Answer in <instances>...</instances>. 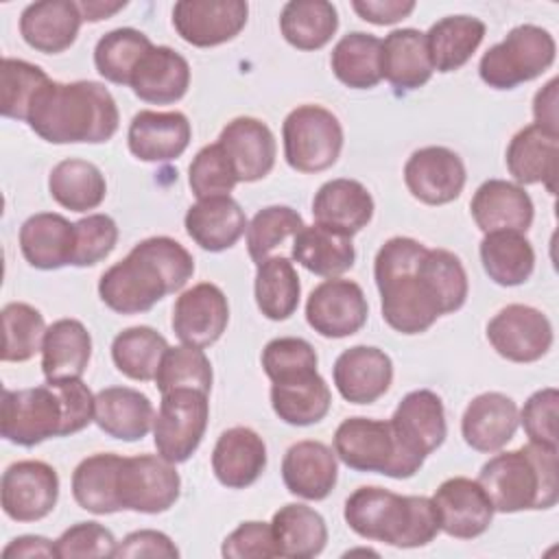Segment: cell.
Here are the masks:
<instances>
[{"mask_svg":"<svg viewBox=\"0 0 559 559\" xmlns=\"http://www.w3.org/2000/svg\"><path fill=\"white\" fill-rule=\"evenodd\" d=\"M194 273L190 251L168 236L138 242L124 260L109 266L98 280V295L118 314H140L159 299L181 290Z\"/></svg>","mask_w":559,"mask_h":559,"instance_id":"cell-1","label":"cell"},{"mask_svg":"<svg viewBox=\"0 0 559 559\" xmlns=\"http://www.w3.org/2000/svg\"><path fill=\"white\" fill-rule=\"evenodd\" d=\"M90 421H94V395L81 378L2 391L0 432L15 445L33 448L50 437H68Z\"/></svg>","mask_w":559,"mask_h":559,"instance_id":"cell-2","label":"cell"},{"mask_svg":"<svg viewBox=\"0 0 559 559\" xmlns=\"http://www.w3.org/2000/svg\"><path fill=\"white\" fill-rule=\"evenodd\" d=\"M28 127L50 144H100L118 131L111 92L96 81H48L31 103Z\"/></svg>","mask_w":559,"mask_h":559,"instance_id":"cell-3","label":"cell"},{"mask_svg":"<svg viewBox=\"0 0 559 559\" xmlns=\"http://www.w3.org/2000/svg\"><path fill=\"white\" fill-rule=\"evenodd\" d=\"M426 249L415 238L395 236L378 249L373 260L382 319L400 334H421L443 317L441 304L419 266Z\"/></svg>","mask_w":559,"mask_h":559,"instance_id":"cell-4","label":"cell"},{"mask_svg":"<svg viewBox=\"0 0 559 559\" xmlns=\"http://www.w3.org/2000/svg\"><path fill=\"white\" fill-rule=\"evenodd\" d=\"M343 518L356 535L395 548L426 546L441 531L430 498L402 496L384 487H358L345 500Z\"/></svg>","mask_w":559,"mask_h":559,"instance_id":"cell-5","label":"cell"},{"mask_svg":"<svg viewBox=\"0 0 559 559\" xmlns=\"http://www.w3.org/2000/svg\"><path fill=\"white\" fill-rule=\"evenodd\" d=\"M478 483L500 513L550 509L559 500L557 448L528 441L500 452L480 467Z\"/></svg>","mask_w":559,"mask_h":559,"instance_id":"cell-6","label":"cell"},{"mask_svg":"<svg viewBox=\"0 0 559 559\" xmlns=\"http://www.w3.org/2000/svg\"><path fill=\"white\" fill-rule=\"evenodd\" d=\"M334 452L356 472H376L389 478H411L424 465L402 448L391 421L369 417L343 419L334 432Z\"/></svg>","mask_w":559,"mask_h":559,"instance_id":"cell-7","label":"cell"},{"mask_svg":"<svg viewBox=\"0 0 559 559\" xmlns=\"http://www.w3.org/2000/svg\"><path fill=\"white\" fill-rule=\"evenodd\" d=\"M555 55L557 44L546 28L520 24L480 57L478 74L493 90H513L542 76L555 63Z\"/></svg>","mask_w":559,"mask_h":559,"instance_id":"cell-8","label":"cell"},{"mask_svg":"<svg viewBox=\"0 0 559 559\" xmlns=\"http://www.w3.org/2000/svg\"><path fill=\"white\" fill-rule=\"evenodd\" d=\"M284 157L297 173H321L336 164L343 148L338 118L321 105L295 107L282 124Z\"/></svg>","mask_w":559,"mask_h":559,"instance_id":"cell-9","label":"cell"},{"mask_svg":"<svg viewBox=\"0 0 559 559\" xmlns=\"http://www.w3.org/2000/svg\"><path fill=\"white\" fill-rule=\"evenodd\" d=\"M207 417V393L199 389H173L162 393L159 411L153 419L157 454L170 463L188 461L205 435Z\"/></svg>","mask_w":559,"mask_h":559,"instance_id":"cell-10","label":"cell"},{"mask_svg":"<svg viewBox=\"0 0 559 559\" xmlns=\"http://www.w3.org/2000/svg\"><path fill=\"white\" fill-rule=\"evenodd\" d=\"M181 489V478L175 463L159 454L122 456L118 469V502L120 509L138 513L168 511Z\"/></svg>","mask_w":559,"mask_h":559,"instance_id":"cell-11","label":"cell"},{"mask_svg":"<svg viewBox=\"0 0 559 559\" xmlns=\"http://www.w3.org/2000/svg\"><path fill=\"white\" fill-rule=\"evenodd\" d=\"M369 306L362 288L343 277H328L308 295L306 321L325 338H345L367 323Z\"/></svg>","mask_w":559,"mask_h":559,"instance_id":"cell-12","label":"cell"},{"mask_svg":"<svg viewBox=\"0 0 559 559\" xmlns=\"http://www.w3.org/2000/svg\"><path fill=\"white\" fill-rule=\"evenodd\" d=\"M487 341L511 362H535L552 345V325L542 310L509 304L487 323Z\"/></svg>","mask_w":559,"mask_h":559,"instance_id":"cell-13","label":"cell"},{"mask_svg":"<svg viewBox=\"0 0 559 559\" xmlns=\"http://www.w3.org/2000/svg\"><path fill=\"white\" fill-rule=\"evenodd\" d=\"M2 511L15 522H37L46 518L59 498V476L44 461L11 463L0 480Z\"/></svg>","mask_w":559,"mask_h":559,"instance_id":"cell-14","label":"cell"},{"mask_svg":"<svg viewBox=\"0 0 559 559\" xmlns=\"http://www.w3.org/2000/svg\"><path fill=\"white\" fill-rule=\"evenodd\" d=\"M249 4L242 0H179L173 7L177 35L197 46L210 48L231 41L247 24Z\"/></svg>","mask_w":559,"mask_h":559,"instance_id":"cell-15","label":"cell"},{"mask_svg":"<svg viewBox=\"0 0 559 559\" xmlns=\"http://www.w3.org/2000/svg\"><path fill=\"white\" fill-rule=\"evenodd\" d=\"M465 164L448 146L417 148L404 164V183L408 192L426 205H445L463 192Z\"/></svg>","mask_w":559,"mask_h":559,"instance_id":"cell-16","label":"cell"},{"mask_svg":"<svg viewBox=\"0 0 559 559\" xmlns=\"http://www.w3.org/2000/svg\"><path fill=\"white\" fill-rule=\"evenodd\" d=\"M430 500L439 518V528L456 539L483 535L496 513L480 483L465 476L443 480Z\"/></svg>","mask_w":559,"mask_h":559,"instance_id":"cell-17","label":"cell"},{"mask_svg":"<svg viewBox=\"0 0 559 559\" xmlns=\"http://www.w3.org/2000/svg\"><path fill=\"white\" fill-rule=\"evenodd\" d=\"M173 332L183 345L210 347L229 323V304L225 293L210 282L183 290L173 306Z\"/></svg>","mask_w":559,"mask_h":559,"instance_id":"cell-18","label":"cell"},{"mask_svg":"<svg viewBox=\"0 0 559 559\" xmlns=\"http://www.w3.org/2000/svg\"><path fill=\"white\" fill-rule=\"evenodd\" d=\"M389 421L402 448L419 461H426V456L435 452L448 435L443 402L430 389L406 393Z\"/></svg>","mask_w":559,"mask_h":559,"instance_id":"cell-19","label":"cell"},{"mask_svg":"<svg viewBox=\"0 0 559 559\" xmlns=\"http://www.w3.org/2000/svg\"><path fill=\"white\" fill-rule=\"evenodd\" d=\"M336 391L349 404H373L393 380V362L389 354L371 345H354L338 354L332 367Z\"/></svg>","mask_w":559,"mask_h":559,"instance_id":"cell-20","label":"cell"},{"mask_svg":"<svg viewBox=\"0 0 559 559\" xmlns=\"http://www.w3.org/2000/svg\"><path fill=\"white\" fill-rule=\"evenodd\" d=\"M218 144L227 155L236 179L251 183L264 179L275 166V135L258 118L238 116L227 122L218 135Z\"/></svg>","mask_w":559,"mask_h":559,"instance_id":"cell-21","label":"cell"},{"mask_svg":"<svg viewBox=\"0 0 559 559\" xmlns=\"http://www.w3.org/2000/svg\"><path fill=\"white\" fill-rule=\"evenodd\" d=\"M472 218L483 234L489 231H520L524 234L533 223V201L528 192L504 179H487L478 186L469 203Z\"/></svg>","mask_w":559,"mask_h":559,"instance_id":"cell-22","label":"cell"},{"mask_svg":"<svg viewBox=\"0 0 559 559\" xmlns=\"http://www.w3.org/2000/svg\"><path fill=\"white\" fill-rule=\"evenodd\" d=\"M518 424V404L504 393L487 391L467 404L461 417V435L472 450L491 454L513 439Z\"/></svg>","mask_w":559,"mask_h":559,"instance_id":"cell-23","label":"cell"},{"mask_svg":"<svg viewBox=\"0 0 559 559\" xmlns=\"http://www.w3.org/2000/svg\"><path fill=\"white\" fill-rule=\"evenodd\" d=\"M282 478L293 496L323 500L332 493L338 478L336 452L321 441H297L284 454Z\"/></svg>","mask_w":559,"mask_h":559,"instance_id":"cell-24","label":"cell"},{"mask_svg":"<svg viewBox=\"0 0 559 559\" xmlns=\"http://www.w3.org/2000/svg\"><path fill=\"white\" fill-rule=\"evenodd\" d=\"M192 129L181 111L144 109L133 116L127 133L129 151L142 162L177 159L190 144Z\"/></svg>","mask_w":559,"mask_h":559,"instance_id":"cell-25","label":"cell"},{"mask_svg":"<svg viewBox=\"0 0 559 559\" xmlns=\"http://www.w3.org/2000/svg\"><path fill=\"white\" fill-rule=\"evenodd\" d=\"M190 85V66L183 55L170 46H153L131 72L133 94L153 105H170L186 96Z\"/></svg>","mask_w":559,"mask_h":559,"instance_id":"cell-26","label":"cell"},{"mask_svg":"<svg viewBox=\"0 0 559 559\" xmlns=\"http://www.w3.org/2000/svg\"><path fill=\"white\" fill-rule=\"evenodd\" d=\"M557 159L559 133H552L535 122L520 129L507 146V168L515 183H544L550 194H555Z\"/></svg>","mask_w":559,"mask_h":559,"instance_id":"cell-27","label":"cell"},{"mask_svg":"<svg viewBox=\"0 0 559 559\" xmlns=\"http://www.w3.org/2000/svg\"><path fill=\"white\" fill-rule=\"evenodd\" d=\"M266 467V445L262 437L247 428L234 426L221 432L212 450V472L229 489L253 485Z\"/></svg>","mask_w":559,"mask_h":559,"instance_id":"cell-28","label":"cell"},{"mask_svg":"<svg viewBox=\"0 0 559 559\" xmlns=\"http://www.w3.org/2000/svg\"><path fill=\"white\" fill-rule=\"evenodd\" d=\"M83 15L72 0H41L28 4L20 15L22 39L44 55L68 50L81 28Z\"/></svg>","mask_w":559,"mask_h":559,"instance_id":"cell-29","label":"cell"},{"mask_svg":"<svg viewBox=\"0 0 559 559\" xmlns=\"http://www.w3.org/2000/svg\"><path fill=\"white\" fill-rule=\"evenodd\" d=\"M188 236L205 251L231 249L247 229L245 210L229 194L199 199L183 218Z\"/></svg>","mask_w":559,"mask_h":559,"instance_id":"cell-30","label":"cell"},{"mask_svg":"<svg viewBox=\"0 0 559 559\" xmlns=\"http://www.w3.org/2000/svg\"><path fill=\"white\" fill-rule=\"evenodd\" d=\"M153 402L131 386H107L94 395L96 426L120 441H138L153 428Z\"/></svg>","mask_w":559,"mask_h":559,"instance_id":"cell-31","label":"cell"},{"mask_svg":"<svg viewBox=\"0 0 559 559\" xmlns=\"http://www.w3.org/2000/svg\"><path fill=\"white\" fill-rule=\"evenodd\" d=\"M312 216L319 225L354 236L369 225L373 216V199L356 179L325 181L312 199Z\"/></svg>","mask_w":559,"mask_h":559,"instance_id":"cell-32","label":"cell"},{"mask_svg":"<svg viewBox=\"0 0 559 559\" xmlns=\"http://www.w3.org/2000/svg\"><path fill=\"white\" fill-rule=\"evenodd\" d=\"M271 406L284 424L312 426L328 415L332 393L319 371L310 369L273 382Z\"/></svg>","mask_w":559,"mask_h":559,"instance_id":"cell-33","label":"cell"},{"mask_svg":"<svg viewBox=\"0 0 559 559\" xmlns=\"http://www.w3.org/2000/svg\"><path fill=\"white\" fill-rule=\"evenodd\" d=\"M382 79L397 92H413L426 85L435 72L426 33L417 28H395L382 41Z\"/></svg>","mask_w":559,"mask_h":559,"instance_id":"cell-34","label":"cell"},{"mask_svg":"<svg viewBox=\"0 0 559 559\" xmlns=\"http://www.w3.org/2000/svg\"><path fill=\"white\" fill-rule=\"evenodd\" d=\"M74 223L55 212L28 216L20 227L24 260L41 271H55L72 262Z\"/></svg>","mask_w":559,"mask_h":559,"instance_id":"cell-35","label":"cell"},{"mask_svg":"<svg viewBox=\"0 0 559 559\" xmlns=\"http://www.w3.org/2000/svg\"><path fill=\"white\" fill-rule=\"evenodd\" d=\"M92 336L76 319H59L46 328L41 343V371L46 382L74 380L87 369Z\"/></svg>","mask_w":559,"mask_h":559,"instance_id":"cell-36","label":"cell"},{"mask_svg":"<svg viewBox=\"0 0 559 559\" xmlns=\"http://www.w3.org/2000/svg\"><path fill=\"white\" fill-rule=\"evenodd\" d=\"M290 258L321 277H338L356 260L352 236L325 225H304L293 240Z\"/></svg>","mask_w":559,"mask_h":559,"instance_id":"cell-37","label":"cell"},{"mask_svg":"<svg viewBox=\"0 0 559 559\" xmlns=\"http://www.w3.org/2000/svg\"><path fill=\"white\" fill-rule=\"evenodd\" d=\"M485 22L472 15H448L426 33L428 55L437 72L463 68L485 39Z\"/></svg>","mask_w":559,"mask_h":559,"instance_id":"cell-38","label":"cell"},{"mask_svg":"<svg viewBox=\"0 0 559 559\" xmlns=\"http://www.w3.org/2000/svg\"><path fill=\"white\" fill-rule=\"evenodd\" d=\"M122 456L98 452L83 459L72 472V496L76 504L96 515H109L120 509L118 502V469Z\"/></svg>","mask_w":559,"mask_h":559,"instance_id":"cell-39","label":"cell"},{"mask_svg":"<svg viewBox=\"0 0 559 559\" xmlns=\"http://www.w3.org/2000/svg\"><path fill=\"white\" fill-rule=\"evenodd\" d=\"M271 528L280 557L310 559L317 557L328 542V526L321 513L299 502L280 507L273 513Z\"/></svg>","mask_w":559,"mask_h":559,"instance_id":"cell-40","label":"cell"},{"mask_svg":"<svg viewBox=\"0 0 559 559\" xmlns=\"http://www.w3.org/2000/svg\"><path fill=\"white\" fill-rule=\"evenodd\" d=\"M382 39L354 31L343 35L332 48L330 66L334 76L352 90H369L382 81Z\"/></svg>","mask_w":559,"mask_h":559,"instance_id":"cell-41","label":"cell"},{"mask_svg":"<svg viewBox=\"0 0 559 559\" xmlns=\"http://www.w3.org/2000/svg\"><path fill=\"white\" fill-rule=\"evenodd\" d=\"M478 251L485 273L498 286H520L535 269L533 245L520 231H489Z\"/></svg>","mask_w":559,"mask_h":559,"instance_id":"cell-42","label":"cell"},{"mask_svg":"<svg viewBox=\"0 0 559 559\" xmlns=\"http://www.w3.org/2000/svg\"><path fill=\"white\" fill-rule=\"evenodd\" d=\"M338 28L336 7L328 0H290L280 15L284 39L297 50L323 48Z\"/></svg>","mask_w":559,"mask_h":559,"instance_id":"cell-43","label":"cell"},{"mask_svg":"<svg viewBox=\"0 0 559 559\" xmlns=\"http://www.w3.org/2000/svg\"><path fill=\"white\" fill-rule=\"evenodd\" d=\"M50 197L66 210L87 212L98 207L107 194V181L98 166L87 159H63L48 177Z\"/></svg>","mask_w":559,"mask_h":559,"instance_id":"cell-44","label":"cell"},{"mask_svg":"<svg viewBox=\"0 0 559 559\" xmlns=\"http://www.w3.org/2000/svg\"><path fill=\"white\" fill-rule=\"evenodd\" d=\"M253 293L255 304L266 319H288L297 310L301 295L299 275L293 262L284 255H269L266 260H262L255 271Z\"/></svg>","mask_w":559,"mask_h":559,"instance_id":"cell-45","label":"cell"},{"mask_svg":"<svg viewBox=\"0 0 559 559\" xmlns=\"http://www.w3.org/2000/svg\"><path fill=\"white\" fill-rule=\"evenodd\" d=\"M166 349L168 343L157 330L148 325H133L116 334L111 343V360L122 376L148 382L155 380Z\"/></svg>","mask_w":559,"mask_h":559,"instance_id":"cell-46","label":"cell"},{"mask_svg":"<svg viewBox=\"0 0 559 559\" xmlns=\"http://www.w3.org/2000/svg\"><path fill=\"white\" fill-rule=\"evenodd\" d=\"M153 48L151 39L135 28H114L105 33L94 48V66L98 74L116 85H129L138 61Z\"/></svg>","mask_w":559,"mask_h":559,"instance_id":"cell-47","label":"cell"},{"mask_svg":"<svg viewBox=\"0 0 559 559\" xmlns=\"http://www.w3.org/2000/svg\"><path fill=\"white\" fill-rule=\"evenodd\" d=\"M4 343L0 358L4 362H24L41 352L46 323L37 308L24 301H11L2 308Z\"/></svg>","mask_w":559,"mask_h":559,"instance_id":"cell-48","label":"cell"},{"mask_svg":"<svg viewBox=\"0 0 559 559\" xmlns=\"http://www.w3.org/2000/svg\"><path fill=\"white\" fill-rule=\"evenodd\" d=\"M48 81V74L39 66L4 57L0 68V114L26 122L33 98Z\"/></svg>","mask_w":559,"mask_h":559,"instance_id":"cell-49","label":"cell"},{"mask_svg":"<svg viewBox=\"0 0 559 559\" xmlns=\"http://www.w3.org/2000/svg\"><path fill=\"white\" fill-rule=\"evenodd\" d=\"M155 384L159 393H166L173 389H199L203 393H210L212 389L210 358L201 347H192V345L168 347L159 362Z\"/></svg>","mask_w":559,"mask_h":559,"instance_id":"cell-50","label":"cell"},{"mask_svg":"<svg viewBox=\"0 0 559 559\" xmlns=\"http://www.w3.org/2000/svg\"><path fill=\"white\" fill-rule=\"evenodd\" d=\"M419 266L430 288L435 290L443 314H450L465 304L469 284L459 255L448 249H426Z\"/></svg>","mask_w":559,"mask_h":559,"instance_id":"cell-51","label":"cell"},{"mask_svg":"<svg viewBox=\"0 0 559 559\" xmlns=\"http://www.w3.org/2000/svg\"><path fill=\"white\" fill-rule=\"evenodd\" d=\"M304 227V218L288 205H269L255 212L247 225V249L255 264L269 258L286 238L295 236Z\"/></svg>","mask_w":559,"mask_h":559,"instance_id":"cell-52","label":"cell"},{"mask_svg":"<svg viewBox=\"0 0 559 559\" xmlns=\"http://www.w3.org/2000/svg\"><path fill=\"white\" fill-rule=\"evenodd\" d=\"M188 183L197 199L221 197L234 190L238 179L218 142L203 146L194 155L188 168Z\"/></svg>","mask_w":559,"mask_h":559,"instance_id":"cell-53","label":"cell"},{"mask_svg":"<svg viewBox=\"0 0 559 559\" xmlns=\"http://www.w3.org/2000/svg\"><path fill=\"white\" fill-rule=\"evenodd\" d=\"M118 242V225L107 214H87L74 223L72 266H94L105 260Z\"/></svg>","mask_w":559,"mask_h":559,"instance_id":"cell-54","label":"cell"},{"mask_svg":"<svg viewBox=\"0 0 559 559\" xmlns=\"http://www.w3.org/2000/svg\"><path fill=\"white\" fill-rule=\"evenodd\" d=\"M317 352L306 338L280 336L264 345L262 369L271 382L284 380L288 376L317 369Z\"/></svg>","mask_w":559,"mask_h":559,"instance_id":"cell-55","label":"cell"},{"mask_svg":"<svg viewBox=\"0 0 559 559\" xmlns=\"http://www.w3.org/2000/svg\"><path fill=\"white\" fill-rule=\"evenodd\" d=\"M557 404H559V393L552 386L535 391L518 411L520 424L528 437V441L557 448Z\"/></svg>","mask_w":559,"mask_h":559,"instance_id":"cell-56","label":"cell"},{"mask_svg":"<svg viewBox=\"0 0 559 559\" xmlns=\"http://www.w3.org/2000/svg\"><path fill=\"white\" fill-rule=\"evenodd\" d=\"M57 557L74 559V557H114L116 537L109 528L98 522H76L66 528L55 542Z\"/></svg>","mask_w":559,"mask_h":559,"instance_id":"cell-57","label":"cell"},{"mask_svg":"<svg viewBox=\"0 0 559 559\" xmlns=\"http://www.w3.org/2000/svg\"><path fill=\"white\" fill-rule=\"evenodd\" d=\"M223 557L227 559H264L280 557L275 535L271 524L249 520L238 524L221 546Z\"/></svg>","mask_w":559,"mask_h":559,"instance_id":"cell-58","label":"cell"},{"mask_svg":"<svg viewBox=\"0 0 559 559\" xmlns=\"http://www.w3.org/2000/svg\"><path fill=\"white\" fill-rule=\"evenodd\" d=\"M114 557H164V559H175L179 557L177 546L173 544V539L162 533V531H153V528H142V531H133L129 533L118 546Z\"/></svg>","mask_w":559,"mask_h":559,"instance_id":"cell-59","label":"cell"},{"mask_svg":"<svg viewBox=\"0 0 559 559\" xmlns=\"http://www.w3.org/2000/svg\"><path fill=\"white\" fill-rule=\"evenodd\" d=\"M352 9L371 24L386 26L408 17L415 11L413 0H354Z\"/></svg>","mask_w":559,"mask_h":559,"instance_id":"cell-60","label":"cell"},{"mask_svg":"<svg viewBox=\"0 0 559 559\" xmlns=\"http://www.w3.org/2000/svg\"><path fill=\"white\" fill-rule=\"evenodd\" d=\"M557 79H550L533 98V116H535V124L559 133V124H557Z\"/></svg>","mask_w":559,"mask_h":559,"instance_id":"cell-61","label":"cell"},{"mask_svg":"<svg viewBox=\"0 0 559 559\" xmlns=\"http://www.w3.org/2000/svg\"><path fill=\"white\" fill-rule=\"evenodd\" d=\"M2 557L4 559H11V557H57V546L41 537V535H20L15 539H11L4 550H2Z\"/></svg>","mask_w":559,"mask_h":559,"instance_id":"cell-62","label":"cell"},{"mask_svg":"<svg viewBox=\"0 0 559 559\" xmlns=\"http://www.w3.org/2000/svg\"><path fill=\"white\" fill-rule=\"evenodd\" d=\"M79 4V11L83 15V20L87 22H100V20H107L111 17L114 13L122 11L127 7L124 0H118V2H103V0H87V2H76Z\"/></svg>","mask_w":559,"mask_h":559,"instance_id":"cell-63","label":"cell"}]
</instances>
